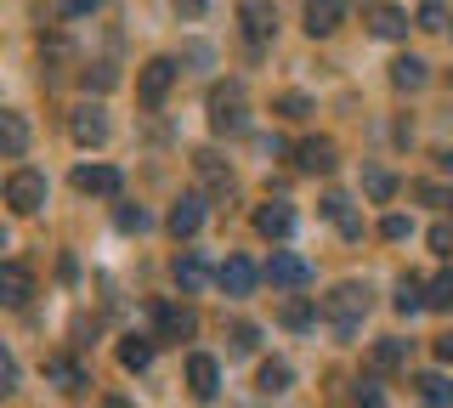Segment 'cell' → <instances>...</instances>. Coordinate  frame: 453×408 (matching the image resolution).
Instances as JSON below:
<instances>
[{
	"label": "cell",
	"instance_id": "8d00e7d4",
	"mask_svg": "<svg viewBox=\"0 0 453 408\" xmlns=\"http://www.w3.org/2000/svg\"><path fill=\"white\" fill-rule=\"evenodd\" d=\"M442 23H448V12L436 6V0H425V12H419V29H442Z\"/></svg>",
	"mask_w": 453,
	"mask_h": 408
},
{
	"label": "cell",
	"instance_id": "4316f807",
	"mask_svg": "<svg viewBox=\"0 0 453 408\" xmlns=\"http://www.w3.org/2000/svg\"><path fill=\"white\" fill-rule=\"evenodd\" d=\"M419 306H425V284H419V278H403V284H396V312H419Z\"/></svg>",
	"mask_w": 453,
	"mask_h": 408
},
{
	"label": "cell",
	"instance_id": "603a6c76",
	"mask_svg": "<svg viewBox=\"0 0 453 408\" xmlns=\"http://www.w3.org/2000/svg\"><path fill=\"white\" fill-rule=\"evenodd\" d=\"M119 363H125V369H148V363H153V341L125 335V341H119Z\"/></svg>",
	"mask_w": 453,
	"mask_h": 408
},
{
	"label": "cell",
	"instance_id": "8fae6325",
	"mask_svg": "<svg viewBox=\"0 0 453 408\" xmlns=\"http://www.w3.org/2000/svg\"><path fill=\"white\" fill-rule=\"evenodd\" d=\"M216 386H221V369H216V358L193 351V358H188V391H193L198 403H210V397H216Z\"/></svg>",
	"mask_w": 453,
	"mask_h": 408
},
{
	"label": "cell",
	"instance_id": "2e32d148",
	"mask_svg": "<svg viewBox=\"0 0 453 408\" xmlns=\"http://www.w3.org/2000/svg\"><path fill=\"white\" fill-rule=\"evenodd\" d=\"M0 153H6V159H23L28 153V119L23 114H0Z\"/></svg>",
	"mask_w": 453,
	"mask_h": 408
},
{
	"label": "cell",
	"instance_id": "83f0119b",
	"mask_svg": "<svg viewBox=\"0 0 453 408\" xmlns=\"http://www.w3.org/2000/svg\"><path fill=\"white\" fill-rule=\"evenodd\" d=\"M363 193H368V199H374V204H386L391 193H396V181H391V171H363Z\"/></svg>",
	"mask_w": 453,
	"mask_h": 408
},
{
	"label": "cell",
	"instance_id": "7a4b0ae2",
	"mask_svg": "<svg viewBox=\"0 0 453 408\" xmlns=\"http://www.w3.org/2000/svg\"><path fill=\"white\" fill-rule=\"evenodd\" d=\"M210 125H216L221 136L250 131V103H244V86H238V80H226V86L210 91Z\"/></svg>",
	"mask_w": 453,
	"mask_h": 408
},
{
	"label": "cell",
	"instance_id": "d4e9b609",
	"mask_svg": "<svg viewBox=\"0 0 453 408\" xmlns=\"http://www.w3.org/2000/svg\"><path fill=\"white\" fill-rule=\"evenodd\" d=\"M46 374L57 380V391H80L85 386V369H80V363H68V358H51Z\"/></svg>",
	"mask_w": 453,
	"mask_h": 408
},
{
	"label": "cell",
	"instance_id": "5b68a950",
	"mask_svg": "<svg viewBox=\"0 0 453 408\" xmlns=\"http://www.w3.org/2000/svg\"><path fill=\"white\" fill-rule=\"evenodd\" d=\"M68 131H74L80 148H103V142H108V114H103L96 103H80L74 114H68Z\"/></svg>",
	"mask_w": 453,
	"mask_h": 408
},
{
	"label": "cell",
	"instance_id": "ab89813d",
	"mask_svg": "<svg viewBox=\"0 0 453 408\" xmlns=\"http://www.w3.org/2000/svg\"><path fill=\"white\" fill-rule=\"evenodd\" d=\"M91 6H103V0H68L63 12H68V18H85V12H91Z\"/></svg>",
	"mask_w": 453,
	"mask_h": 408
},
{
	"label": "cell",
	"instance_id": "484cf974",
	"mask_svg": "<svg viewBox=\"0 0 453 408\" xmlns=\"http://www.w3.org/2000/svg\"><path fill=\"white\" fill-rule=\"evenodd\" d=\"M368 363H374V369H403V363H408V341H374V358H368Z\"/></svg>",
	"mask_w": 453,
	"mask_h": 408
},
{
	"label": "cell",
	"instance_id": "d6a6232c",
	"mask_svg": "<svg viewBox=\"0 0 453 408\" xmlns=\"http://www.w3.org/2000/svg\"><path fill=\"white\" fill-rule=\"evenodd\" d=\"M278 108H283V114H289V119H306V114H311V103H306V96H301V91H289V96H278Z\"/></svg>",
	"mask_w": 453,
	"mask_h": 408
},
{
	"label": "cell",
	"instance_id": "ffe728a7",
	"mask_svg": "<svg viewBox=\"0 0 453 408\" xmlns=\"http://www.w3.org/2000/svg\"><path fill=\"white\" fill-rule=\"evenodd\" d=\"M289 380H295V369L289 363H261V374H255V386H261V397H283V391H289Z\"/></svg>",
	"mask_w": 453,
	"mask_h": 408
},
{
	"label": "cell",
	"instance_id": "7bdbcfd3",
	"mask_svg": "<svg viewBox=\"0 0 453 408\" xmlns=\"http://www.w3.org/2000/svg\"><path fill=\"white\" fill-rule=\"evenodd\" d=\"M436 165H442V171L453 176V148H448V153H442V159H436Z\"/></svg>",
	"mask_w": 453,
	"mask_h": 408
},
{
	"label": "cell",
	"instance_id": "e575fe53",
	"mask_svg": "<svg viewBox=\"0 0 453 408\" xmlns=\"http://www.w3.org/2000/svg\"><path fill=\"white\" fill-rule=\"evenodd\" d=\"M255 341H261L255 323H233V351H255Z\"/></svg>",
	"mask_w": 453,
	"mask_h": 408
},
{
	"label": "cell",
	"instance_id": "d590c367",
	"mask_svg": "<svg viewBox=\"0 0 453 408\" xmlns=\"http://www.w3.org/2000/svg\"><path fill=\"white\" fill-rule=\"evenodd\" d=\"M113 80H119V74H113V68H108V63H96V68H85V86H96V91H108V86H113Z\"/></svg>",
	"mask_w": 453,
	"mask_h": 408
},
{
	"label": "cell",
	"instance_id": "7402d4cb",
	"mask_svg": "<svg viewBox=\"0 0 453 408\" xmlns=\"http://www.w3.org/2000/svg\"><path fill=\"white\" fill-rule=\"evenodd\" d=\"M425 80H431V74H425L419 58H396V63H391V86H396V91H419Z\"/></svg>",
	"mask_w": 453,
	"mask_h": 408
},
{
	"label": "cell",
	"instance_id": "8992f818",
	"mask_svg": "<svg viewBox=\"0 0 453 408\" xmlns=\"http://www.w3.org/2000/svg\"><path fill=\"white\" fill-rule=\"evenodd\" d=\"M238 18H244V35H250V46H266L278 29V12L266 6V0H238Z\"/></svg>",
	"mask_w": 453,
	"mask_h": 408
},
{
	"label": "cell",
	"instance_id": "f1b7e54d",
	"mask_svg": "<svg viewBox=\"0 0 453 408\" xmlns=\"http://www.w3.org/2000/svg\"><path fill=\"white\" fill-rule=\"evenodd\" d=\"M425 306H436V312H453V266L436 278L431 289H425Z\"/></svg>",
	"mask_w": 453,
	"mask_h": 408
},
{
	"label": "cell",
	"instance_id": "60d3db41",
	"mask_svg": "<svg viewBox=\"0 0 453 408\" xmlns=\"http://www.w3.org/2000/svg\"><path fill=\"white\" fill-rule=\"evenodd\" d=\"M436 358H442V363H453V335H442V341H436Z\"/></svg>",
	"mask_w": 453,
	"mask_h": 408
},
{
	"label": "cell",
	"instance_id": "4dcf8cb0",
	"mask_svg": "<svg viewBox=\"0 0 453 408\" xmlns=\"http://www.w3.org/2000/svg\"><path fill=\"white\" fill-rule=\"evenodd\" d=\"M380 233H386L391 244H403V238L414 233V221H408V216H386V221H380Z\"/></svg>",
	"mask_w": 453,
	"mask_h": 408
},
{
	"label": "cell",
	"instance_id": "277c9868",
	"mask_svg": "<svg viewBox=\"0 0 453 408\" xmlns=\"http://www.w3.org/2000/svg\"><path fill=\"white\" fill-rule=\"evenodd\" d=\"M176 74H181V68H176V58H153V63H142V80H136V91H142V103H165V91L170 86H176Z\"/></svg>",
	"mask_w": 453,
	"mask_h": 408
},
{
	"label": "cell",
	"instance_id": "6da1fadb",
	"mask_svg": "<svg viewBox=\"0 0 453 408\" xmlns=\"http://www.w3.org/2000/svg\"><path fill=\"white\" fill-rule=\"evenodd\" d=\"M323 318L334 323V335H357V323L368 318V284H334L329 295H323Z\"/></svg>",
	"mask_w": 453,
	"mask_h": 408
},
{
	"label": "cell",
	"instance_id": "74e56055",
	"mask_svg": "<svg viewBox=\"0 0 453 408\" xmlns=\"http://www.w3.org/2000/svg\"><path fill=\"white\" fill-rule=\"evenodd\" d=\"M357 408H386V397H380L374 380H363V386H357Z\"/></svg>",
	"mask_w": 453,
	"mask_h": 408
},
{
	"label": "cell",
	"instance_id": "1f68e13d",
	"mask_svg": "<svg viewBox=\"0 0 453 408\" xmlns=\"http://www.w3.org/2000/svg\"><path fill=\"white\" fill-rule=\"evenodd\" d=\"M283 323H289V329H306V323H311V306L306 301H283Z\"/></svg>",
	"mask_w": 453,
	"mask_h": 408
},
{
	"label": "cell",
	"instance_id": "9c48e42d",
	"mask_svg": "<svg viewBox=\"0 0 453 408\" xmlns=\"http://www.w3.org/2000/svg\"><path fill=\"white\" fill-rule=\"evenodd\" d=\"M193 171H198V181H204V188L210 193H221V199H226V193H233V165H226L221 159V153H193Z\"/></svg>",
	"mask_w": 453,
	"mask_h": 408
},
{
	"label": "cell",
	"instance_id": "9a60e30c",
	"mask_svg": "<svg viewBox=\"0 0 453 408\" xmlns=\"http://www.w3.org/2000/svg\"><path fill=\"white\" fill-rule=\"evenodd\" d=\"M198 227H204V199H198V193H188V199L170 204V233H176V238H193Z\"/></svg>",
	"mask_w": 453,
	"mask_h": 408
},
{
	"label": "cell",
	"instance_id": "ac0fdd59",
	"mask_svg": "<svg viewBox=\"0 0 453 408\" xmlns=\"http://www.w3.org/2000/svg\"><path fill=\"white\" fill-rule=\"evenodd\" d=\"M368 29H374L380 40H403L408 35V18L396 6H386V0H380V6H368Z\"/></svg>",
	"mask_w": 453,
	"mask_h": 408
},
{
	"label": "cell",
	"instance_id": "7c38bea8",
	"mask_svg": "<svg viewBox=\"0 0 453 408\" xmlns=\"http://www.w3.org/2000/svg\"><path fill=\"white\" fill-rule=\"evenodd\" d=\"M255 233H261V238H289L295 233V210L283 199H266L261 210H255Z\"/></svg>",
	"mask_w": 453,
	"mask_h": 408
},
{
	"label": "cell",
	"instance_id": "30bf717a",
	"mask_svg": "<svg viewBox=\"0 0 453 408\" xmlns=\"http://www.w3.org/2000/svg\"><path fill=\"white\" fill-rule=\"evenodd\" d=\"M153 323H159L165 341H188V335L198 329V318L188 312V306H176V301H159V306H153Z\"/></svg>",
	"mask_w": 453,
	"mask_h": 408
},
{
	"label": "cell",
	"instance_id": "b9f144b4",
	"mask_svg": "<svg viewBox=\"0 0 453 408\" xmlns=\"http://www.w3.org/2000/svg\"><path fill=\"white\" fill-rule=\"evenodd\" d=\"M181 12H188V18H198V12H204V0H181Z\"/></svg>",
	"mask_w": 453,
	"mask_h": 408
},
{
	"label": "cell",
	"instance_id": "52a82bcc",
	"mask_svg": "<svg viewBox=\"0 0 453 408\" xmlns=\"http://www.w3.org/2000/svg\"><path fill=\"white\" fill-rule=\"evenodd\" d=\"M346 12H351V0H306V35L311 40L334 35L340 23H346Z\"/></svg>",
	"mask_w": 453,
	"mask_h": 408
},
{
	"label": "cell",
	"instance_id": "f546056e",
	"mask_svg": "<svg viewBox=\"0 0 453 408\" xmlns=\"http://www.w3.org/2000/svg\"><path fill=\"white\" fill-rule=\"evenodd\" d=\"M119 227L125 233H148V210H142V204H119Z\"/></svg>",
	"mask_w": 453,
	"mask_h": 408
},
{
	"label": "cell",
	"instance_id": "ba28073f",
	"mask_svg": "<svg viewBox=\"0 0 453 408\" xmlns=\"http://www.w3.org/2000/svg\"><path fill=\"white\" fill-rule=\"evenodd\" d=\"M266 278H273L278 289H301L311 284V266L301 256H289V250H273V261H266Z\"/></svg>",
	"mask_w": 453,
	"mask_h": 408
},
{
	"label": "cell",
	"instance_id": "ee69618b",
	"mask_svg": "<svg viewBox=\"0 0 453 408\" xmlns=\"http://www.w3.org/2000/svg\"><path fill=\"white\" fill-rule=\"evenodd\" d=\"M103 408H131V403H125V397H108V403H103Z\"/></svg>",
	"mask_w": 453,
	"mask_h": 408
},
{
	"label": "cell",
	"instance_id": "f35d334b",
	"mask_svg": "<svg viewBox=\"0 0 453 408\" xmlns=\"http://www.w3.org/2000/svg\"><path fill=\"white\" fill-rule=\"evenodd\" d=\"M0 391H18V358H0Z\"/></svg>",
	"mask_w": 453,
	"mask_h": 408
},
{
	"label": "cell",
	"instance_id": "4fadbf2b",
	"mask_svg": "<svg viewBox=\"0 0 453 408\" xmlns=\"http://www.w3.org/2000/svg\"><path fill=\"white\" fill-rule=\"evenodd\" d=\"M74 188H80V193H103V199H113V193L125 188V176L113 171V165H80V171H74Z\"/></svg>",
	"mask_w": 453,
	"mask_h": 408
},
{
	"label": "cell",
	"instance_id": "cb8c5ba5",
	"mask_svg": "<svg viewBox=\"0 0 453 408\" xmlns=\"http://www.w3.org/2000/svg\"><path fill=\"white\" fill-rule=\"evenodd\" d=\"M419 397L431 408H448L453 403V380L448 374H419Z\"/></svg>",
	"mask_w": 453,
	"mask_h": 408
},
{
	"label": "cell",
	"instance_id": "d6986e66",
	"mask_svg": "<svg viewBox=\"0 0 453 408\" xmlns=\"http://www.w3.org/2000/svg\"><path fill=\"white\" fill-rule=\"evenodd\" d=\"M28 289H35V284H28V273H23L18 261L0 266V301H6V306H23V301H28Z\"/></svg>",
	"mask_w": 453,
	"mask_h": 408
},
{
	"label": "cell",
	"instance_id": "836d02e7",
	"mask_svg": "<svg viewBox=\"0 0 453 408\" xmlns=\"http://www.w3.org/2000/svg\"><path fill=\"white\" fill-rule=\"evenodd\" d=\"M431 250H436V256H453V227H448V221L431 227Z\"/></svg>",
	"mask_w": 453,
	"mask_h": 408
},
{
	"label": "cell",
	"instance_id": "e0dca14e",
	"mask_svg": "<svg viewBox=\"0 0 453 408\" xmlns=\"http://www.w3.org/2000/svg\"><path fill=\"white\" fill-rule=\"evenodd\" d=\"M216 284H221L226 295H250V289H255V266H250L244 256H226L221 273H216Z\"/></svg>",
	"mask_w": 453,
	"mask_h": 408
},
{
	"label": "cell",
	"instance_id": "44dd1931",
	"mask_svg": "<svg viewBox=\"0 0 453 408\" xmlns=\"http://www.w3.org/2000/svg\"><path fill=\"white\" fill-rule=\"evenodd\" d=\"M170 278H176V284L193 295V289H204V278H210V273H204V261H198L193 250H188V256H176V261H170Z\"/></svg>",
	"mask_w": 453,
	"mask_h": 408
},
{
	"label": "cell",
	"instance_id": "3957f363",
	"mask_svg": "<svg viewBox=\"0 0 453 408\" xmlns=\"http://www.w3.org/2000/svg\"><path fill=\"white\" fill-rule=\"evenodd\" d=\"M6 204L18 210V216H35V210L46 204V176L40 171H12L6 176Z\"/></svg>",
	"mask_w": 453,
	"mask_h": 408
},
{
	"label": "cell",
	"instance_id": "5bb4252c",
	"mask_svg": "<svg viewBox=\"0 0 453 408\" xmlns=\"http://www.w3.org/2000/svg\"><path fill=\"white\" fill-rule=\"evenodd\" d=\"M295 165H301V171H311V176L334 171V142H329V136H306V142L295 148Z\"/></svg>",
	"mask_w": 453,
	"mask_h": 408
}]
</instances>
